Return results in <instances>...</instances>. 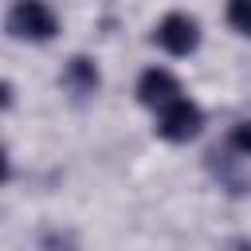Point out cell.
<instances>
[{
    "instance_id": "5b68a950",
    "label": "cell",
    "mask_w": 251,
    "mask_h": 251,
    "mask_svg": "<svg viewBox=\"0 0 251 251\" xmlns=\"http://www.w3.org/2000/svg\"><path fill=\"white\" fill-rule=\"evenodd\" d=\"M67 86H71V90H78V94L98 90V67H94L90 59L75 55V59H71V67H67Z\"/></svg>"
},
{
    "instance_id": "52a82bcc",
    "label": "cell",
    "mask_w": 251,
    "mask_h": 251,
    "mask_svg": "<svg viewBox=\"0 0 251 251\" xmlns=\"http://www.w3.org/2000/svg\"><path fill=\"white\" fill-rule=\"evenodd\" d=\"M231 149L243 153V157H251V122H239L231 129Z\"/></svg>"
},
{
    "instance_id": "8992f818",
    "label": "cell",
    "mask_w": 251,
    "mask_h": 251,
    "mask_svg": "<svg viewBox=\"0 0 251 251\" xmlns=\"http://www.w3.org/2000/svg\"><path fill=\"white\" fill-rule=\"evenodd\" d=\"M227 24H231L235 31H243V35H251V0L227 4Z\"/></svg>"
},
{
    "instance_id": "7a4b0ae2",
    "label": "cell",
    "mask_w": 251,
    "mask_h": 251,
    "mask_svg": "<svg viewBox=\"0 0 251 251\" xmlns=\"http://www.w3.org/2000/svg\"><path fill=\"white\" fill-rule=\"evenodd\" d=\"M153 39H157L169 55H192V51L200 47V24H196V16H188V12H169V16L157 24Z\"/></svg>"
},
{
    "instance_id": "3957f363",
    "label": "cell",
    "mask_w": 251,
    "mask_h": 251,
    "mask_svg": "<svg viewBox=\"0 0 251 251\" xmlns=\"http://www.w3.org/2000/svg\"><path fill=\"white\" fill-rule=\"evenodd\" d=\"M200 126H204V110L192 98H176L173 106H165L157 114V133L165 141H188L200 133Z\"/></svg>"
},
{
    "instance_id": "277c9868",
    "label": "cell",
    "mask_w": 251,
    "mask_h": 251,
    "mask_svg": "<svg viewBox=\"0 0 251 251\" xmlns=\"http://www.w3.org/2000/svg\"><path fill=\"white\" fill-rule=\"evenodd\" d=\"M137 98L149 106V110H165V106H173L176 98H184V90H180V82H176V75L173 71H165V67H149L141 78H137Z\"/></svg>"
},
{
    "instance_id": "6da1fadb",
    "label": "cell",
    "mask_w": 251,
    "mask_h": 251,
    "mask_svg": "<svg viewBox=\"0 0 251 251\" xmlns=\"http://www.w3.org/2000/svg\"><path fill=\"white\" fill-rule=\"evenodd\" d=\"M8 31L20 35V39H51V35L59 31V20H55V12H51L47 4H39V0H20V4H12V12H8Z\"/></svg>"
}]
</instances>
